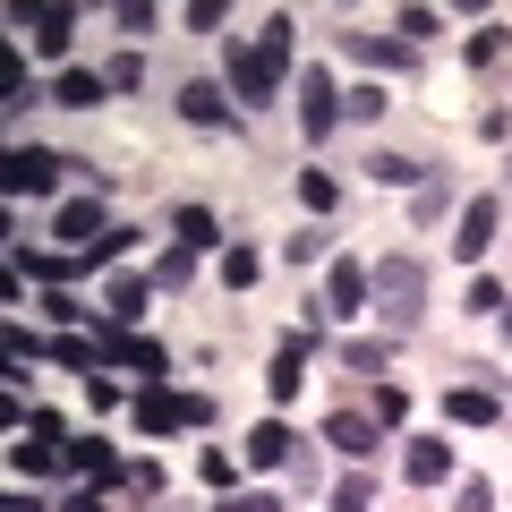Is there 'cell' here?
Listing matches in <instances>:
<instances>
[{
    "label": "cell",
    "mask_w": 512,
    "mask_h": 512,
    "mask_svg": "<svg viewBox=\"0 0 512 512\" xmlns=\"http://www.w3.org/2000/svg\"><path fill=\"white\" fill-rule=\"evenodd\" d=\"M188 282H197V248H180V239H171V248L154 256V291H171V299H180Z\"/></svg>",
    "instance_id": "cb8c5ba5"
},
{
    "label": "cell",
    "mask_w": 512,
    "mask_h": 512,
    "mask_svg": "<svg viewBox=\"0 0 512 512\" xmlns=\"http://www.w3.org/2000/svg\"><path fill=\"white\" fill-rule=\"evenodd\" d=\"M495 222H504V205H495V197L461 205V222H453V256H461V265H478V256L495 248Z\"/></svg>",
    "instance_id": "30bf717a"
},
{
    "label": "cell",
    "mask_w": 512,
    "mask_h": 512,
    "mask_svg": "<svg viewBox=\"0 0 512 512\" xmlns=\"http://www.w3.org/2000/svg\"><path fill=\"white\" fill-rule=\"evenodd\" d=\"M111 18H120V35H154V9H146V0H120Z\"/></svg>",
    "instance_id": "7bdbcfd3"
},
{
    "label": "cell",
    "mask_w": 512,
    "mask_h": 512,
    "mask_svg": "<svg viewBox=\"0 0 512 512\" xmlns=\"http://www.w3.org/2000/svg\"><path fill=\"white\" fill-rule=\"evenodd\" d=\"M222 18H231V9H222V0H188V9H180V26H188V35H214Z\"/></svg>",
    "instance_id": "8d00e7d4"
},
{
    "label": "cell",
    "mask_w": 512,
    "mask_h": 512,
    "mask_svg": "<svg viewBox=\"0 0 512 512\" xmlns=\"http://www.w3.org/2000/svg\"><path fill=\"white\" fill-rule=\"evenodd\" d=\"M461 205V188H453V171H427L419 188H410V222H419V231H436L444 214H453Z\"/></svg>",
    "instance_id": "9a60e30c"
},
{
    "label": "cell",
    "mask_w": 512,
    "mask_h": 512,
    "mask_svg": "<svg viewBox=\"0 0 512 512\" xmlns=\"http://www.w3.org/2000/svg\"><path fill=\"white\" fill-rule=\"evenodd\" d=\"M52 231H60V239H86V248H94V239L111 231V222H103V197H69V205L52 214Z\"/></svg>",
    "instance_id": "ffe728a7"
},
{
    "label": "cell",
    "mask_w": 512,
    "mask_h": 512,
    "mask_svg": "<svg viewBox=\"0 0 512 512\" xmlns=\"http://www.w3.org/2000/svg\"><path fill=\"white\" fill-rule=\"evenodd\" d=\"M342 367H350V376H384V367H393V333H359V342H342Z\"/></svg>",
    "instance_id": "603a6c76"
},
{
    "label": "cell",
    "mask_w": 512,
    "mask_h": 512,
    "mask_svg": "<svg viewBox=\"0 0 512 512\" xmlns=\"http://www.w3.org/2000/svg\"><path fill=\"white\" fill-rule=\"evenodd\" d=\"M342 120H367V128L384 120V86H376V77H367V86H350V94H342Z\"/></svg>",
    "instance_id": "4dcf8cb0"
},
{
    "label": "cell",
    "mask_w": 512,
    "mask_h": 512,
    "mask_svg": "<svg viewBox=\"0 0 512 512\" xmlns=\"http://www.w3.org/2000/svg\"><path fill=\"white\" fill-rule=\"evenodd\" d=\"M333 197H342V188H333L325 171H299V205H308V214H333Z\"/></svg>",
    "instance_id": "e575fe53"
},
{
    "label": "cell",
    "mask_w": 512,
    "mask_h": 512,
    "mask_svg": "<svg viewBox=\"0 0 512 512\" xmlns=\"http://www.w3.org/2000/svg\"><path fill=\"white\" fill-rule=\"evenodd\" d=\"M69 43H77V9H43V18H35V52L60 60Z\"/></svg>",
    "instance_id": "d4e9b609"
},
{
    "label": "cell",
    "mask_w": 512,
    "mask_h": 512,
    "mask_svg": "<svg viewBox=\"0 0 512 512\" xmlns=\"http://www.w3.org/2000/svg\"><path fill=\"white\" fill-rule=\"evenodd\" d=\"M256 274H265V256H256V248H222V282H231V291H248Z\"/></svg>",
    "instance_id": "d6a6232c"
},
{
    "label": "cell",
    "mask_w": 512,
    "mask_h": 512,
    "mask_svg": "<svg viewBox=\"0 0 512 512\" xmlns=\"http://www.w3.org/2000/svg\"><path fill=\"white\" fill-rule=\"evenodd\" d=\"M26 359H52V342L26 333V325H9V367H26Z\"/></svg>",
    "instance_id": "f35d334b"
},
{
    "label": "cell",
    "mask_w": 512,
    "mask_h": 512,
    "mask_svg": "<svg viewBox=\"0 0 512 512\" xmlns=\"http://www.w3.org/2000/svg\"><path fill=\"white\" fill-rule=\"evenodd\" d=\"M402 478H410V487H444V478H453V444H444V436L410 444V453H402Z\"/></svg>",
    "instance_id": "d6986e66"
},
{
    "label": "cell",
    "mask_w": 512,
    "mask_h": 512,
    "mask_svg": "<svg viewBox=\"0 0 512 512\" xmlns=\"http://www.w3.org/2000/svg\"><path fill=\"white\" fill-rule=\"evenodd\" d=\"M43 316H52V325H86V308H77L69 291H43Z\"/></svg>",
    "instance_id": "f6af8a7d"
},
{
    "label": "cell",
    "mask_w": 512,
    "mask_h": 512,
    "mask_svg": "<svg viewBox=\"0 0 512 512\" xmlns=\"http://www.w3.org/2000/svg\"><path fill=\"white\" fill-rule=\"evenodd\" d=\"M444 419H453V427H495L504 402H495L487 384H453V393H444Z\"/></svg>",
    "instance_id": "ac0fdd59"
},
{
    "label": "cell",
    "mask_w": 512,
    "mask_h": 512,
    "mask_svg": "<svg viewBox=\"0 0 512 512\" xmlns=\"http://www.w3.org/2000/svg\"><path fill=\"white\" fill-rule=\"evenodd\" d=\"M359 171H367L376 188H419V180H427V163H410V154H393V146H376Z\"/></svg>",
    "instance_id": "44dd1931"
},
{
    "label": "cell",
    "mask_w": 512,
    "mask_h": 512,
    "mask_svg": "<svg viewBox=\"0 0 512 512\" xmlns=\"http://www.w3.org/2000/svg\"><path fill=\"white\" fill-rule=\"evenodd\" d=\"M128 239H137V231H128V222H111V231L94 239V248H86V256H94V274H103V265H120V256H128Z\"/></svg>",
    "instance_id": "d590c367"
},
{
    "label": "cell",
    "mask_w": 512,
    "mask_h": 512,
    "mask_svg": "<svg viewBox=\"0 0 512 512\" xmlns=\"http://www.w3.org/2000/svg\"><path fill=\"white\" fill-rule=\"evenodd\" d=\"M69 470L86 478V487H120V478H128V470H120V453H111L103 436H77V444H69Z\"/></svg>",
    "instance_id": "2e32d148"
},
{
    "label": "cell",
    "mask_w": 512,
    "mask_h": 512,
    "mask_svg": "<svg viewBox=\"0 0 512 512\" xmlns=\"http://www.w3.org/2000/svg\"><path fill=\"white\" fill-rule=\"evenodd\" d=\"M393 35H402L410 52H427V43L444 35V18H436V9H402V18H393Z\"/></svg>",
    "instance_id": "f546056e"
},
{
    "label": "cell",
    "mask_w": 512,
    "mask_h": 512,
    "mask_svg": "<svg viewBox=\"0 0 512 512\" xmlns=\"http://www.w3.org/2000/svg\"><path fill=\"white\" fill-rule=\"evenodd\" d=\"M325 512H376V478H367V470H350L342 487L325 495Z\"/></svg>",
    "instance_id": "f1b7e54d"
},
{
    "label": "cell",
    "mask_w": 512,
    "mask_h": 512,
    "mask_svg": "<svg viewBox=\"0 0 512 512\" xmlns=\"http://www.w3.org/2000/svg\"><path fill=\"white\" fill-rule=\"evenodd\" d=\"M0 512H43V495H9V504H0Z\"/></svg>",
    "instance_id": "681fc988"
},
{
    "label": "cell",
    "mask_w": 512,
    "mask_h": 512,
    "mask_svg": "<svg viewBox=\"0 0 512 512\" xmlns=\"http://www.w3.org/2000/svg\"><path fill=\"white\" fill-rule=\"evenodd\" d=\"M325 308L333 316H367V256H333L325 265Z\"/></svg>",
    "instance_id": "7c38bea8"
},
{
    "label": "cell",
    "mask_w": 512,
    "mask_h": 512,
    "mask_svg": "<svg viewBox=\"0 0 512 512\" xmlns=\"http://www.w3.org/2000/svg\"><path fill=\"white\" fill-rule=\"evenodd\" d=\"M333 43H342V52L359 60L367 77H410V69H419V60H427V52H410L402 35H367V26H342V35H333Z\"/></svg>",
    "instance_id": "5b68a950"
},
{
    "label": "cell",
    "mask_w": 512,
    "mask_h": 512,
    "mask_svg": "<svg viewBox=\"0 0 512 512\" xmlns=\"http://www.w3.org/2000/svg\"><path fill=\"white\" fill-rule=\"evenodd\" d=\"M504 342H512V308H504Z\"/></svg>",
    "instance_id": "f907efd6"
},
{
    "label": "cell",
    "mask_w": 512,
    "mask_h": 512,
    "mask_svg": "<svg viewBox=\"0 0 512 512\" xmlns=\"http://www.w3.org/2000/svg\"><path fill=\"white\" fill-rule=\"evenodd\" d=\"M103 94H111L103 69H60V77H52V103H69V111H94Z\"/></svg>",
    "instance_id": "7402d4cb"
},
{
    "label": "cell",
    "mask_w": 512,
    "mask_h": 512,
    "mask_svg": "<svg viewBox=\"0 0 512 512\" xmlns=\"http://www.w3.org/2000/svg\"><path fill=\"white\" fill-rule=\"evenodd\" d=\"M171 231H180V248H214V239H222V222L205 214V205H180V214H171Z\"/></svg>",
    "instance_id": "83f0119b"
},
{
    "label": "cell",
    "mask_w": 512,
    "mask_h": 512,
    "mask_svg": "<svg viewBox=\"0 0 512 512\" xmlns=\"http://www.w3.org/2000/svg\"><path fill=\"white\" fill-rule=\"evenodd\" d=\"M504 180H512V163H504Z\"/></svg>",
    "instance_id": "816d5d0a"
},
{
    "label": "cell",
    "mask_w": 512,
    "mask_h": 512,
    "mask_svg": "<svg viewBox=\"0 0 512 512\" xmlns=\"http://www.w3.org/2000/svg\"><path fill=\"white\" fill-rule=\"evenodd\" d=\"M137 77H146V60H137V52H120V60H111V69H103V86H111V94H128V86H137Z\"/></svg>",
    "instance_id": "60d3db41"
},
{
    "label": "cell",
    "mask_w": 512,
    "mask_h": 512,
    "mask_svg": "<svg viewBox=\"0 0 512 512\" xmlns=\"http://www.w3.org/2000/svg\"><path fill=\"white\" fill-rule=\"evenodd\" d=\"M299 444H308V436H291L282 419H256L248 436H239V461H248V470H291V453H299Z\"/></svg>",
    "instance_id": "9c48e42d"
},
{
    "label": "cell",
    "mask_w": 512,
    "mask_h": 512,
    "mask_svg": "<svg viewBox=\"0 0 512 512\" xmlns=\"http://www.w3.org/2000/svg\"><path fill=\"white\" fill-rule=\"evenodd\" d=\"M316 436H325L342 461H376V419H367V410H333V419L316 427Z\"/></svg>",
    "instance_id": "4fadbf2b"
},
{
    "label": "cell",
    "mask_w": 512,
    "mask_h": 512,
    "mask_svg": "<svg viewBox=\"0 0 512 512\" xmlns=\"http://www.w3.org/2000/svg\"><path fill=\"white\" fill-rule=\"evenodd\" d=\"M291 52H299V26L291 18H265V35H256V43L231 35V52H222V60H231V103L239 111L274 103V86L291 77Z\"/></svg>",
    "instance_id": "6da1fadb"
},
{
    "label": "cell",
    "mask_w": 512,
    "mask_h": 512,
    "mask_svg": "<svg viewBox=\"0 0 512 512\" xmlns=\"http://www.w3.org/2000/svg\"><path fill=\"white\" fill-rule=\"evenodd\" d=\"M60 461H69V427H60V410H35V419L18 427V444H9V470L18 478H52Z\"/></svg>",
    "instance_id": "277c9868"
},
{
    "label": "cell",
    "mask_w": 512,
    "mask_h": 512,
    "mask_svg": "<svg viewBox=\"0 0 512 512\" xmlns=\"http://www.w3.org/2000/svg\"><path fill=\"white\" fill-rule=\"evenodd\" d=\"M461 308H470V316H504L512 299H504V282H495V274H478L470 291H461Z\"/></svg>",
    "instance_id": "1f68e13d"
},
{
    "label": "cell",
    "mask_w": 512,
    "mask_h": 512,
    "mask_svg": "<svg viewBox=\"0 0 512 512\" xmlns=\"http://www.w3.org/2000/svg\"><path fill=\"white\" fill-rule=\"evenodd\" d=\"M103 495H111V487H77V495H69V504H60V512H111Z\"/></svg>",
    "instance_id": "c3c4849f"
},
{
    "label": "cell",
    "mask_w": 512,
    "mask_h": 512,
    "mask_svg": "<svg viewBox=\"0 0 512 512\" xmlns=\"http://www.w3.org/2000/svg\"><path fill=\"white\" fill-rule=\"evenodd\" d=\"M9 265H18V274H35L43 291H60V282L94 274V256H86V248H77V256H52V248H26V239H18V248H9Z\"/></svg>",
    "instance_id": "8fae6325"
},
{
    "label": "cell",
    "mask_w": 512,
    "mask_h": 512,
    "mask_svg": "<svg viewBox=\"0 0 512 512\" xmlns=\"http://www.w3.org/2000/svg\"><path fill=\"white\" fill-rule=\"evenodd\" d=\"M146 291H154V282L111 274V282H103V325H128V333H137V325H146Z\"/></svg>",
    "instance_id": "5bb4252c"
},
{
    "label": "cell",
    "mask_w": 512,
    "mask_h": 512,
    "mask_svg": "<svg viewBox=\"0 0 512 512\" xmlns=\"http://www.w3.org/2000/svg\"><path fill=\"white\" fill-rule=\"evenodd\" d=\"M453 512H495V487H487V478H461V487H453Z\"/></svg>",
    "instance_id": "ab89813d"
},
{
    "label": "cell",
    "mask_w": 512,
    "mask_h": 512,
    "mask_svg": "<svg viewBox=\"0 0 512 512\" xmlns=\"http://www.w3.org/2000/svg\"><path fill=\"white\" fill-rule=\"evenodd\" d=\"M60 171H69L60 154H43V146H18L9 163H0V188H9V197H52V188H60Z\"/></svg>",
    "instance_id": "ba28073f"
},
{
    "label": "cell",
    "mask_w": 512,
    "mask_h": 512,
    "mask_svg": "<svg viewBox=\"0 0 512 512\" xmlns=\"http://www.w3.org/2000/svg\"><path fill=\"white\" fill-rule=\"evenodd\" d=\"M180 120L188 128H231V103H222L214 77H188V86H180Z\"/></svg>",
    "instance_id": "e0dca14e"
},
{
    "label": "cell",
    "mask_w": 512,
    "mask_h": 512,
    "mask_svg": "<svg viewBox=\"0 0 512 512\" xmlns=\"http://www.w3.org/2000/svg\"><path fill=\"white\" fill-rule=\"evenodd\" d=\"M197 478H205V487H222V495H231V478H239V461L222 453V444H205V453H197Z\"/></svg>",
    "instance_id": "836d02e7"
},
{
    "label": "cell",
    "mask_w": 512,
    "mask_h": 512,
    "mask_svg": "<svg viewBox=\"0 0 512 512\" xmlns=\"http://www.w3.org/2000/svg\"><path fill=\"white\" fill-rule=\"evenodd\" d=\"M291 478H299V487L316 495V478H325V470H316V444H299V453H291Z\"/></svg>",
    "instance_id": "bcb514c9"
},
{
    "label": "cell",
    "mask_w": 512,
    "mask_h": 512,
    "mask_svg": "<svg viewBox=\"0 0 512 512\" xmlns=\"http://www.w3.org/2000/svg\"><path fill=\"white\" fill-rule=\"evenodd\" d=\"M325 350V325H299V333H282V350H274V367H265V393L274 402H299V384H308V359Z\"/></svg>",
    "instance_id": "8992f818"
},
{
    "label": "cell",
    "mask_w": 512,
    "mask_h": 512,
    "mask_svg": "<svg viewBox=\"0 0 512 512\" xmlns=\"http://www.w3.org/2000/svg\"><path fill=\"white\" fill-rule=\"evenodd\" d=\"M367 316H376L384 333H410L427 316V265L419 256H376V265H367Z\"/></svg>",
    "instance_id": "7a4b0ae2"
},
{
    "label": "cell",
    "mask_w": 512,
    "mask_h": 512,
    "mask_svg": "<svg viewBox=\"0 0 512 512\" xmlns=\"http://www.w3.org/2000/svg\"><path fill=\"white\" fill-rule=\"evenodd\" d=\"M86 402H94V410H103V419H111V410H120V402H128L120 384H111V367H103V376H86Z\"/></svg>",
    "instance_id": "b9f144b4"
},
{
    "label": "cell",
    "mask_w": 512,
    "mask_h": 512,
    "mask_svg": "<svg viewBox=\"0 0 512 512\" xmlns=\"http://www.w3.org/2000/svg\"><path fill=\"white\" fill-rule=\"evenodd\" d=\"M128 495H146V504H154V495H163V461H137V470H128Z\"/></svg>",
    "instance_id": "ee69618b"
},
{
    "label": "cell",
    "mask_w": 512,
    "mask_h": 512,
    "mask_svg": "<svg viewBox=\"0 0 512 512\" xmlns=\"http://www.w3.org/2000/svg\"><path fill=\"white\" fill-rule=\"evenodd\" d=\"M333 120H342V86H333V77L308 60V77H299V128H308V146H325Z\"/></svg>",
    "instance_id": "52a82bcc"
},
{
    "label": "cell",
    "mask_w": 512,
    "mask_h": 512,
    "mask_svg": "<svg viewBox=\"0 0 512 512\" xmlns=\"http://www.w3.org/2000/svg\"><path fill=\"white\" fill-rule=\"evenodd\" d=\"M402 410H410L402 384H376V410H367V419H376V427H402Z\"/></svg>",
    "instance_id": "74e56055"
},
{
    "label": "cell",
    "mask_w": 512,
    "mask_h": 512,
    "mask_svg": "<svg viewBox=\"0 0 512 512\" xmlns=\"http://www.w3.org/2000/svg\"><path fill=\"white\" fill-rule=\"evenodd\" d=\"M504 52H512V26H478V35L461 43V60H470V69H504Z\"/></svg>",
    "instance_id": "484cf974"
},
{
    "label": "cell",
    "mask_w": 512,
    "mask_h": 512,
    "mask_svg": "<svg viewBox=\"0 0 512 512\" xmlns=\"http://www.w3.org/2000/svg\"><path fill=\"white\" fill-rule=\"evenodd\" d=\"M128 419H137V436H171V427H205V419H214V402H205V393H171V384H146V393L128 402Z\"/></svg>",
    "instance_id": "3957f363"
},
{
    "label": "cell",
    "mask_w": 512,
    "mask_h": 512,
    "mask_svg": "<svg viewBox=\"0 0 512 512\" xmlns=\"http://www.w3.org/2000/svg\"><path fill=\"white\" fill-rule=\"evenodd\" d=\"M214 512H282V504H274V495H222Z\"/></svg>",
    "instance_id": "7dc6e473"
},
{
    "label": "cell",
    "mask_w": 512,
    "mask_h": 512,
    "mask_svg": "<svg viewBox=\"0 0 512 512\" xmlns=\"http://www.w3.org/2000/svg\"><path fill=\"white\" fill-rule=\"evenodd\" d=\"M282 265H299V274H308V265H333V239H325V231L308 222L299 239H282Z\"/></svg>",
    "instance_id": "4316f807"
}]
</instances>
